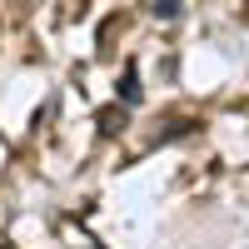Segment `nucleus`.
Listing matches in <instances>:
<instances>
[{
    "label": "nucleus",
    "instance_id": "2",
    "mask_svg": "<svg viewBox=\"0 0 249 249\" xmlns=\"http://www.w3.org/2000/svg\"><path fill=\"white\" fill-rule=\"evenodd\" d=\"M120 95H124V105H140V75H135V65L124 70V80H120Z\"/></svg>",
    "mask_w": 249,
    "mask_h": 249
},
{
    "label": "nucleus",
    "instance_id": "1",
    "mask_svg": "<svg viewBox=\"0 0 249 249\" xmlns=\"http://www.w3.org/2000/svg\"><path fill=\"white\" fill-rule=\"evenodd\" d=\"M144 10L160 15V20H175V15L184 10V0H144Z\"/></svg>",
    "mask_w": 249,
    "mask_h": 249
}]
</instances>
